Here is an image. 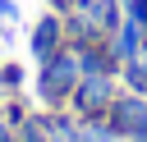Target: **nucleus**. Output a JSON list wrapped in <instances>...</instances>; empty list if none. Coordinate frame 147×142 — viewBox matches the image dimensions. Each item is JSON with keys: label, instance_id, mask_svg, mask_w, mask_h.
<instances>
[{"label": "nucleus", "instance_id": "nucleus-1", "mask_svg": "<svg viewBox=\"0 0 147 142\" xmlns=\"http://www.w3.org/2000/svg\"><path fill=\"white\" fill-rule=\"evenodd\" d=\"M119 18H124L119 0H74L64 9L69 46H78V41H110V32L119 27Z\"/></svg>", "mask_w": 147, "mask_h": 142}, {"label": "nucleus", "instance_id": "nucleus-2", "mask_svg": "<svg viewBox=\"0 0 147 142\" xmlns=\"http://www.w3.org/2000/svg\"><path fill=\"white\" fill-rule=\"evenodd\" d=\"M78 78H83V69H78L74 46L55 50L51 60H41V64H37V101H41L46 110L69 105V96H74V87H78Z\"/></svg>", "mask_w": 147, "mask_h": 142}, {"label": "nucleus", "instance_id": "nucleus-3", "mask_svg": "<svg viewBox=\"0 0 147 142\" xmlns=\"http://www.w3.org/2000/svg\"><path fill=\"white\" fill-rule=\"evenodd\" d=\"M119 92H124V87H119V73H83L78 87H74V96H69V110H74L83 124H106L110 101H115Z\"/></svg>", "mask_w": 147, "mask_h": 142}, {"label": "nucleus", "instance_id": "nucleus-4", "mask_svg": "<svg viewBox=\"0 0 147 142\" xmlns=\"http://www.w3.org/2000/svg\"><path fill=\"white\" fill-rule=\"evenodd\" d=\"M69 46V27H64V14L60 9H46L37 23H32V32H28V50H32V60L41 64V60H51L55 50H64Z\"/></svg>", "mask_w": 147, "mask_h": 142}, {"label": "nucleus", "instance_id": "nucleus-5", "mask_svg": "<svg viewBox=\"0 0 147 142\" xmlns=\"http://www.w3.org/2000/svg\"><path fill=\"white\" fill-rule=\"evenodd\" d=\"M106 124H110V133H115L119 142H133L138 128L147 124V96H138V92H119V96L110 101Z\"/></svg>", "mask_w": 147, "mask_h": 142}, {"label": "nucleus", "instance_id": "nucleus-6", "mask_svg": "<svg viewBox=\"0 0 147 142\" xmlns=\"http://www.w3.org/2000/svg\"><path fill=\"white\" fill-rule=\"evenodd\" d=\"M142 41H147V27H142L138 18H129V14H124V18H119V27L110 32V41H106V46H110L115 64H124V60H133V55L142 50Z\"/></svg>", "mask_w": 147, "mask_h": 142}, {"label": "nucleus", "instance_id": "nucleus-7", "mask_svg": "<svg viewBox=\"0 0 147 142\" xmlns=\"http://www.w3.org/2000/svg\"><path fill=\"white\" fill-rule=\"evenodd\" d=\"M55 133H51V110L41 105V110H28L23 115V124H18V142H51Z\"/></svg>", "mask_w": 147, "mask_h": 142}, {"label": "nucleus", "instance_id": "nucleus-8", "mask_svg": "<svg viewBox=\"0 0 147 142\" xmlns=\"http://www.w3.org/2000/svg\"><path fill=\"white\" fill-rule=\"evenodd\" d=\"M119 87H124V92L147 96V50H138L133 60H124V64H119Z\"/></svg>", "mask_w": 147, "mask_h": 142}, {"label": "nucleus", "instance_id": "nucleus-9", "mask_svg": "<svg viewBox=\"0 0 147 142\" xmlns=\"http://www.w3.org/2000/svg\"><path fill=\"white\" fill-rule=\"evenodd\" d=\"M0 92L5 96H18L23 92V64H0Z\"/></svg>", "mask_w": 147, "mask_h": 142}, {"label": "nucleus", "instance_id": "nucleus-10", "mask_svg": "<svg viewBox=\"0 0 147 142\" xmlns=\"http://www.w3.org/2000/svg\"><path fill=\"white\" fill-rule=\"evenodd\" d=\"M78 142H119V137L110 133V124H83V137Z\"/></svg>", "mask_w": 147, "mask_h": 142}, {"label": "nucleus", "instance_id": "nucleus-11", "mask_svg": "<svg viewBox=\"0 0 147 142\" xmlns=\"http://www.w3.org/2000/svg\"><path fill=\"white\" fill-rule=\"evenodd\" d=\"M124 14H129V18H138V23L147 27V0H129V5H124Z\"/></svg>", "mask_w": 147, "mask_h": 142}, {"label": "nucleus", "instance_id": "nucleus-12", "mask_svg": "<svg viewBox=\"0 0 147 142\" xmlns=\"http://www.w3.org/2000/svg\"><path fill=\"white\" fill-rule=\"evenodd\" d=\"M0 18H5V23H18V5H14V0H0Z\"/></svg>", "mask_w": 147, "mask_h": 142}, {"label": "nucleus", "instance_id": "nucleus-13", "mask_svg": "<svg viewBox=\"0 0 147 142\" xmlns=\"http://www.w3.org/2000/svg\"><path fill=\"white\" fill-rule=\"evenodd\" d=\"M0 142H18V128H14L9 119H0Z\"/></svg>", "mask_w": 147, "mask_h": 142}, {"label": "nucleus", "instance_id": "nucleus-14", "mask_svg": "<svg viewBox=\"0 0 147 142\" xmlns=\"http://www.w3.org/2000/svg\"><path fill=\"white\" fill-rule=\"evenodd\" d=\"M46 5H51V9H60V14H64V9H69V5H74V0H46Z\"/></svg>", "mask_w": 147, "mask_h": 142}, {"label": "nucleus", "instance_id": "nucleus-15", "mask_svg": "<svg viewBox=\"0 0 147 142\" xmlns=\"http://www.w3.org/2000/svg\"><path fill=\"white\" fill-rule=\"evenodd\" d=\"M133 142H147V124H142V128H138V137H133Z\"/></svg>", "mask_w": 147, "mask_h": 142}, {"label": "nucleus", "instance_id": "nucleus-16", "mask_svg": "<svg viewBox=\"0 0 147 142\" xmlns=\"http://www.w3.org/2000/svg\"><path fill=\"white\" fill-rule=\"evenodd\" d=\"M119 5H129V0H119Z\"/></svg>", "mask_w": 147, "mask_h": 142}, {"label": "nucleus", "instance_id": "nucleus-17", "mask_svg": "<svg viewBox=\"0 0 147 142\" xmlns=\"http://www.w3.org/2000/svg\"><path fill=\"white\" fill-rule=\"evenodd\" d=\"M142 46H147V41H142Z\"/></svg>", "mask_w": 147, "mask_h": 142}]
</instances>
